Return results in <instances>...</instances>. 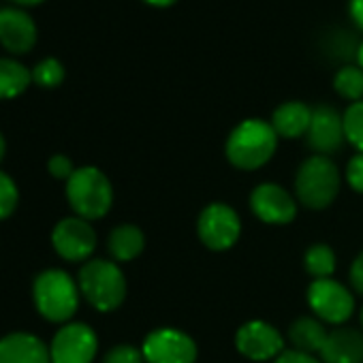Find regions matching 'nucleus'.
<instances>
[{
    "mask_svg": "<svg viewBox=\"0 0 363 363\" xmlns=\"http://www.w3.org/2000/svg\"><path fill=\"white\" fill-rule=\"evenodd\" d=\"M276 147H278V135L272 122L250 118L240 122L231 130L225 145V154L235 169L255 171L272 160Z\"/></svg>",
    "mask_w": 363,
    "mask_h": 363,
    "instance_id": "obj_1",
    "label": "nucleus"
},
{
    "mask_svg": "<svg viewBox=\"0 0 363 363\" xmlns=\"http://www.w3.org/2000/svg\"><path fill=\"white\" fill-rule=\"evenodd\" d=\"M340 184H342V175L337 164L331 160V156L314 154L306 158L297 169L295 195L303 208L320 212L335 201L340 193Z\"/></svg>",
    "mask_w": 363,
    "mask_h": 363,
    "instance_id": "obj_2",
    "label": "nucleus"
},
{
    "mask_svg": "<svg viewBox=\"0 0 363 363\" xmlns=\"http://www.w3.org/2000/svg\"><path fill=\"white\" fill-rule=\"evenodd\" d=\"M67 199L73 212L84 220L103 218L113 203L109 177L96 167H82L67 179Z\"/></svg>",
    "mask_w": 363,
    "mask_h": 363,
    "instance_id": "obj_3",
    "label": "nucleus"
},
{
    "mask_svg": "<svg viewBox=\"0 0 363 363\" xmlns=\"http://www.w3.org/2000/svg\"><path fill=\"white\" fill-rule=\"evenodd\" d=\"M79 291L99 312H111L122 306L126 297V278L118 263L107 259H92L79 272Z\"/></svg>",
    "mask_w": 363,
    "mask_h": 363,
    "instance_id": "obj_4",
    "label": "nucleus"
},
{
    "mask_svg": "<svg viewBox=\"0 0 363 363\" xmlns=\"http://www.w3.org/2000/svg\"><path fill=\"white\" fill-rule=\"evenodd\" d=\"M35 303L41 316L52 323L69 320L79 306V284L62 269H45L33 284Z\"/></svg>",
    "mask_w": 363,
    "mask_h": 363,
    "instance_id": "obj_5",
    "label": "nucleus"
},
{
    "mask_svg": "<svg viewBox=\"0 0 363 363\" xmlns=\"http://www.w3.org/2000/svg\"><path fill=\"white\" fill-rule=\"evenodd\" d=\"M197 235L210 250L223 252L238 244L242 235L240 214L227 203H210L201 210L197 220Z\"/></svg>",
    "mask_w": 363,
    "mask_h": 363,
    "instance_id": "obj_6",
    "label": "nucleus"
},
{
    "mask_svg": "<svg viewBox=\"0 0 363 363\" xmlns=\"http://www.w3.org/2000/svg\"><path fill=\"white\" fill-rule=\"evenodd\" d=\"M145 363H195L197 342L177 327H160L145 335L141 344Z\"/></svg>",
    "mask_w": 363,
    "mask_h": 363,
    "instance_id": "obj_7",
    "label": "nucleus"
},
{
    "mask_svg": "<svg viewBox=\"0 0 363 363\" xmlns=\"http://www.w3.org/2000/svg\"><path fill=\"white\" fill-rule=\"evenodd\" d=\"M308 306L323 323L344 325L354 312V295L333 278L312 280L308 286Z\"/></svg>",
    "mask_w": 363,
    "mask_h": 363,
    "instance_id": "obj_8",
    "label": "nucleus"
},
{
    "mask_svg": "<svg viewBox=\"0 0 363 363\" xmlns=\"http://www.w3.org/2000/svg\"><path fill=\"white\" fill-rule=\"evenodd\" d=\"M99 350V337L86 323H69L58 329L50 344L52 363H92Z\"/></svg>",
    "mask_w": 363,
    "mask_h": 363,
    "instance_id": "obj_9",
    "label": "nucleus"
},
{
    "mask_svg": "<svg viewBox=\"0 0 363 363\" xmlns=\"http://www.w3.org/2000/svg\"><path fill=\"white\" fill-rule=\"evenodd\" d=\"M235 348L250 361H274L284 352V335L265 320H248L235 333Z\"/></svg>",
    "mask_w": 363,
    "mask_h": 363,
    "instance_id": "obj_10",
    "label": "nucleus"
},
{
    "mask_svg": "<svg viewBox=\"0 0 363 363\" xmlns=\"http://www.w3.org/2000/svg\"><path fill=\"white\" fill-rule=\"evenodd\" d=\"M52 244L56 252L67 261H88L96 248V231L90 220L79 216L60 220L52 231Z\"/></svg>",
    "mask_w": 363,
    "mask_h": 363,
    "instance_id": "obj_11",
    "label": "nucleus"
},
{
    "mask_svg": "<svg viewBox=\"0 0 363 363\" xmlns=\"http://www.w3.org/2000/svg\"><path fill=\"white\" fill-rule=\"evenodd\" d=\"M250 210L265 225H289L297 216V201L280 184L265 182L250 193Z\"/></svg>",
    "mask_w": 363,
    "mask_h": 363,
    "instance_id": "obj_12",
    "label": "nucleus"
},
{
    "mask_svg": "<svg viewBox=\"0 0 363 363\" xmlns=\"http://www.w3.org/2000/svg\"><path fill=\"white\" fill-rule=\"evenodd\" d=\"M306 141L320 156L335 154L346 141L344 116L331 105H318L312 109V122L306 133Z\"/></svg>",
    "mask_w": 363,
    "mask_h": 363,
    "instance_id": "obj_13",
    "label": "nucleus"
},
{
    "mask_svg": "<svg viewBox=\"0 0 363 363\" xmlns=\"http://www.w3.org/2000/svg\"><path fill=\"white\" fill-rule=\"evenodd\" d=\"M37 43V24L22 9H0V45L11 54H28Z\"/></svg>",
    "mask_w": 363,
    "mask_h": 363,
    "instance_id": "obj_14",
    "label": "nucleus"
},
{
    "mask_svg": "<svg viewBox=\"0 0 363 363\" xmlns=\"http://www.w3.org/2000/svg\"><path fill=\"white\" fill-rule=\"evenodd\" d=\"M323 363H363V331L354 327H335L318 352Z\"/></svg>",
    "mask_w": 363,
    "mask_h": 363,
    "instance_id": "obj_15",
    "label": "nucleus"
},
{
    "mask_svg": "<svg viewBox=\"0 0 363 363\" xmlns=\"http://www.w3.org/2000/svg\"><path fill=\"white\" fill-rule=\"evenodd\" d=\"M0 363H52V357L37 335L11 333L0 340Z\"/></svg>",
    "mask_w": 363,
    "mask_h": 363,
    "instance_id": "obj_16",
    "label": "nucleus"
},
{
    "mask_svg": "<svg viewBox=\"0 0 363 363\" xmlns=\"http://www.w3.org/2000/svg\"><path fill=\"white\" fill-rule=\"evenodd\" d=\"M312 122V109L301 101H286L272 113V126L278 137L299 139L306 137Z\"/></svg>",
    "mask_w": 363,
    "mask_h": 363,
    "instance_id": "obj_17",
    "label": "nucleus"
},
{
    "mask_svg": "<svg viewBox=\"0 0 363 363\" xmlns=\"http://www.w3.org/2000/svg\"><path fill=\"white\" fill-rule=\"evenodd\" d=\"M327 327L316 316H299L289 327V342L293 344V350L318 354L325 340H327Z\"/></svg>",
    "mask_w": 363,
    "mask_h": 363,
    "instance_id": "obj_18",
    "label": "nucleus"
},
{
    "mask_svg": "<svg viewBox=\"0 0 363 363\" xmlns=\"http://www.w3.org/2000/svg\"><path fill=\"white\" fill-rule=\"evenodd\" d=\"M107 248H109V255L113 257V261L128 263V261L137 259L143 252V248H145V235L135 225H120V227H116L109 233Z\"/></svg>",
    "mask_w": 363,
    "mask_h": 363,
    "instance_id": "obj_19",
    "label": "nucleus"
},
{
    "mask_svg": "<svg viewBox=\"0 0 363 363\" xmlns=\"http://www.w3.org/2000/svg\"><path fill=\"white\" fill-rule=\"evenodd\" d=\"M33 82V71L11 58H0V101L16 99L26 92Z\"/></svg>",
    "mask_w": 363,
    "mask_h": 363,
    "instance_id": "obj_20",
    "label": "nucleus"
},
{
    "mask_svg": "<svg viewBox=\"0 0 363 363\" xmlns=\"http://www.w3.org/2000/svg\"><path fill=\"white\" fill-rule=\"evenodd\" d=\"M335 252L327 244H314L303 255V267L314 280H325L335 274Z\"/></svg>",
    "mask_w": 363,
    "mask_h": 363,
    "instance_id": "obj_21",
    "label": "nucleus"
},
{
    "mask_svg": "<svg viewBox=\"0 0 363 363\" xmlns=\"http://www.w3.org/2000/svg\"><path fill=\"white\" fill-rule=\"evenodd\" d=\"M333 88L342 99L350 103L363 101V69L359 65L342 67L333 77Z\"/></svg>",
    "mask_w": 363,
    "mask_h": 363,
    "instance_id": "obj_22",
    "label": "nucleus"
},
{
    "mask_svg": "<svg viewBox=\"0 0 363 363\" xmlns=\"http://www.w3.org/2000/svg\"><path fill=\"white\" fill-rule=\"evenodd\" d=\"M344 135L357 152H363V101L350 103L344 111Z\"/></svg>",
    "mask_w": 363,
    "mask_h": 363,
    "instance_id": "obj_23",
    "label": "nucleus"
},
{
    "mask_svg": "<svg viewBox=\"0 0 363 363\" xmlns=\"http://www.w3.org/2000/svg\"><path fill=\"white\" fill-rule=\"evenodd\" d=\"M33 82L41 88H56L65 82V67L56 58H45L33 69Z\"/></svg>",
    "mask_w": 363,
    "mask_h": 363,
    "instance_id": "obj_24",
    "label": "nucleus"
},
{
    "mask_svg": "<svg viewBox=\"0 0 363 363\" xmlns=\"http://www.w3.org/2000/svg\"><path fill=\"white\" fill-rule=\"evenodd\" d=\"M18 199H20V195H18L16 182L7 173L0 171V220L11 216L16 212Z\"/></svg>",
    "mask_w": 363,
    "mask_h": 363,
    "instance_id": "obj_25",
    "label": "nucleus"
},
{
    "mask_svg": "<svg viewBox=\"0 0 363 363\" xmlns=\"http://www.w3.org/2000/svg\"><path fill=\"white\" fill-rule=\"evenodd\" d=\"M103 363H145V359L141 348L133 344H118L105 354Z\"/></svg>",
    "mask_w": 363,
    "mask_h": 363,
    "instance_id": "obj_26",
    "label": "nucleus"
},
{
    "mask_svg": "<svg viewBox=\"0 0 363 363\" xmlns=\"http://www.w3.org/2000/svg\"><path fill=\"white\" fill-rule=\"evenodd\" d=\"M346 182L354 193L363 195V152H357L346 164Z\"/></svg>",
    "mask_w": 363,
    "mask_h": 363,
    "instance_id": "obj_27",
    "label": "nucleus"
},
{
    "mask_svg": "<svg viewBox=\"0 0 363 363\" xmlns=\"http://www.w3.org/2000/svg\"><path fill=\"white\" fill-rule=\"evenodd\" d=\"M48 169H50V173H52L56 179H69V177L75 173V167H73L71 158H69V156H65V154H56V156H52V158H50V162H48Z\"/></svg>",
    "mask_w": 363,
    "mask_h": 363,
    "instance_id": "obj_28",
    "label": "nucleus"
},
{
    "mask_svg": "<svg viewBox=\"0 0 363 363\" xmlns=\"http://www.w3.org/2000/svg\"><path fill=\"white\" fill-rule=\"evenodd\" d=\"M274 363H323L316 354H308V352H299V350H284L278 359H274Z\"/></svg>",
    "mask_w": 363,
    "mask_h": 363,
    "instance_id": "obj_29",
    "label": "nucleus"
},
{
    "mask_svg": "<svg viewBox=\"0 0 363 363\" xmlns=\"http://www.w3.org/2000/svg\"><path fill=\"white\" fill-rule=\"evenodd\" d=\"M350 284L359 295H363V250L354 257L350 265Z\"/></svg>",
    "mask_w": 363,
    "mask_h": 363,
    "instance_id": "obj_30",
    "label": "nucleus"
},
{
    "mask_svg": "<svg viewBox=\"0 0 363 363\" xmlns=\"http://www.w3.org/2000/svg\"><path fill=\"white\" fill-rule=\"evenodd\" d=\"M348 9H350V18L352 22L363 28V0H350L348 3Z\"/></svg>",
    "mask_w": 363,
    "mask_h": 363,
    "instance_id": "obj_31",
    "label": "nucleus"
},
{
    "mask_svg": "<svg viewBox=\"0 0 363 363\" xmlns=\"http://www.w3.org/2000/svg\"><path fill=\"white\" fill-rule=\"evenodd\" d=\"M145 5H150V7H160V9H164V7H171V5H175L177 0H143Z\"/></svg>",
    "mask_w": 363,
    "mask_h": 363,
    "instance_id": "obj_32",
    "label": "nucleus"
},
{
    "mask_svg": "<svg viewBox=\"0 0 363 363\" xmlns=\"http://www.w3.org/2000/svg\"><path fill=\"white\" fill-rule=\"evenodd\" d=\"M16 5H22V7H35V5H41L43 0H11Z\"/></svg>",
    "mask_w": 363,
    "mask_h": 363,
    "instance_id": "obj_33",
    "label": "nucleus"
},
{
    "mask_svg": "<svg viewBox=\"0 0 363 363\" xmlns=\"http://www.w3.org/2000/svg\"><path fill=\"white\" fill-rule=\"evenodd\" d=\"M5 152H7V141H5V137H3V133H0V160H3V156H5Z\"/></svg>",
    "mask_w": 363,
    "mask_h": 363,
    "instance_id": "obj_34",
    "label": "nucleus"
},
{
    "mask_svg": "<svg viewBox=\"0 0 363 363\" xmlns=\"http://www.w3.org/2000/svg\"><path fill=\"white\" fill-rule=\"evenodd\" d=\"M357 62H359V67L363 69V41H361V45H359V50H357Z\"/></svg>",
    "mask_w": 363,
    "mask_h": 363,
    "instance_id": "obj_35",
    "label": "nucleus"
},
{
    "mask_svg": "<svg viewBox=\"0 0 363 363\" xmlns=\"http://www.w3.org/2000/svg\"><path fill=\"white\" fill-rule=\"evenodd\" d=\"M361 331H363V308H361Z\"/></svg>",
    "mask_w": 363,
    "mask_h": 363,
    "instance_id": "obj_36",
    "label": "nucleus"
}]
</instances>
